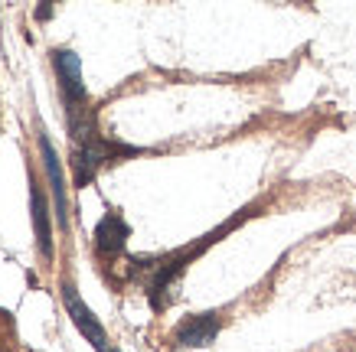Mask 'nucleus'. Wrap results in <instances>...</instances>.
I'll return each mask as SVG.
<instances>
[{"instance_id": "2", "label": "nucleus", "mask_w": 356, "mask_h": 352, "mask_svg": "<svg viewBox=\"0 0 356 352\" xmlns=\"http://www.w3.org/2000/svg\"><path fill=\"white\" fill-rule=\"evenodd\" d=\"M53 65H56V72H59V78H63L65 105L79 108L86 101V85H82V62H79V56L69 53V49H56Z\"/></svg>"}, {"instance_id": "7", "label": "nucleus", "mask_w": 356, "mask_h": 352, "mask_svg": "<svg viewBox=\"0 0 356 352\" xmlns=\"http://www.w3.org/2000/svg\"><path fill=\"white\" fill-rule=\"evenodd\" d=\"M49 13H53V7H49V3H43V7L36 10V17H40V20H49Z\"/></svg>"}, {"instance_id": "3", "label": "nucleus", "mask_w": 356, "mask_h": 352, "mask_svg": "<svg viewBox=\"0 0 356 352\" xmlns=\"http://www.w3.org/2000/svg\"><path fill=\"white\" fill-rule=\"evenodd\" d=\"M128 225H124V219H121L118 212H108L102 222H98L95 228V248L98 255H121V248H124V242H128Z\"/></svg>"}, {"instance_id": "6", "label": "nucleus", "mask_w": 356, "mask_h": 352, "mask_svg": "<svg viewBox=\"0 0 356 352\" xmlns=\"http://www.w3.org/2000/svg\"><path fill=\"white\" fill-rule=\"evenodd\" d=\"M30 199H33V225H36V245H40V255L49 261L53 258V228H49V209H46V199L36 180L30 176Z\"/></svg>"}, {"instance_id": "5", "label": "nucleus", "mask_w": 356, "mask_h": 352, "mask_svg": "<svg viewBox=\"0 0 356 352\" xmlns=\"http://www.w3.org/2000/svg\"><path fill=\"white\" fill-rule=\"evenodd\" d=\"M40 150H43V163H46V173H49V186H53V196H56V219L59 225H69V215H65V186H63V167H59V157H56L53 144L46 134H40Z\"/></svg>"}, {"instance_id": "4", "label": "nucleus", "mask_w": 356, "mask_h": 352, "mask_svg": "<svg viewBox=\"0 0 356 352\" xmlns=\"http://www.w3.org/2000/svg\"><path fill=\"white\" fill-rule=\"evenodd\" d=\"M219 333V317L216 313H200L193 320H186L180 330H177V346H209Z\"/></svg>"}, {"instance_id": "1", "label": "nucleus", "mask_w": 356, "mask_h": 352, "mask_svg": "<svg viewBox=\"0 0 356 352\" xmlns=\"http://www.w3.org/2000/svg\"><path fill=\"white\" fill-rule=\"evenodd\" d=\"M63 300H65V310H69L72 323L82 330V336H86V340L92 342L98 352H111L108 349V340H105V330H102V323H98L95 313H92L82 300H79V294H76V287H72V284H63Z\"/></svg>"}]
</instances>
